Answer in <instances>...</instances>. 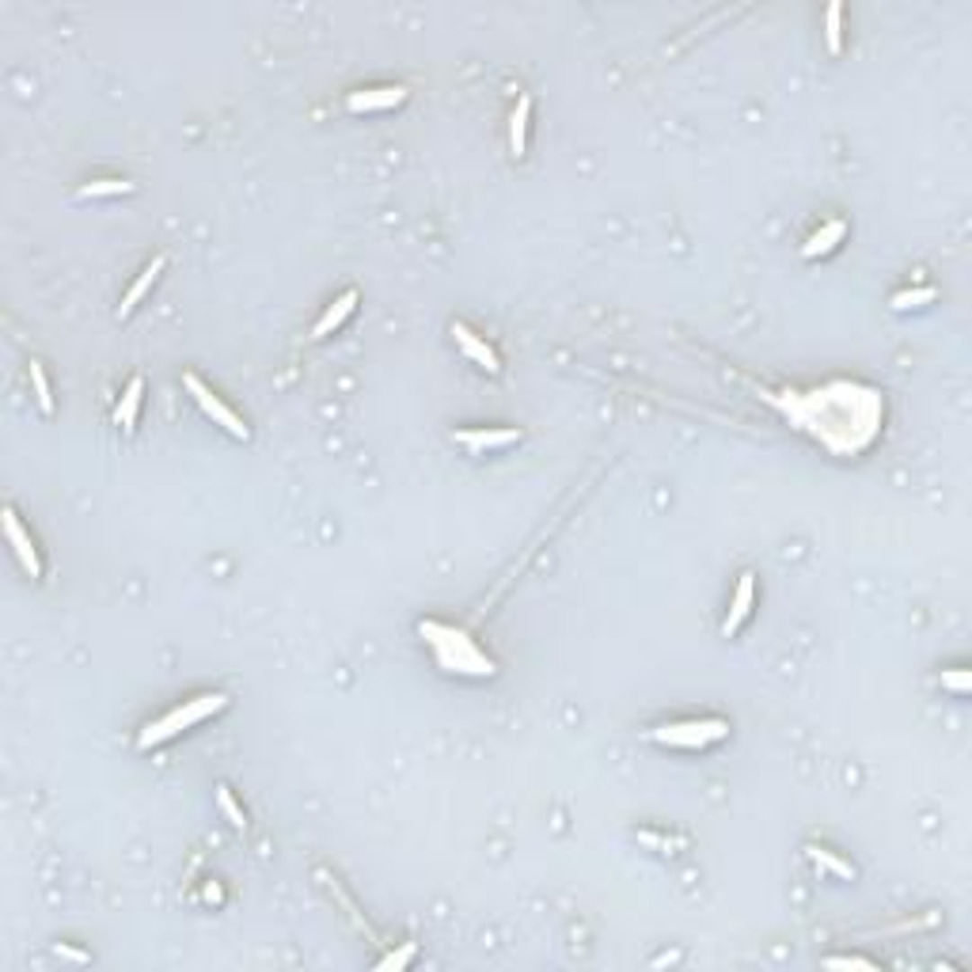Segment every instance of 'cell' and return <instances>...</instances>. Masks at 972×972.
<instances>
[{"label": "cell", "instance_id": "cell-4", "mask_svg": "<svg viewBox=\"0 0 972 972\" xmlns=\"http://www.w3.org/2000/svg\"><path fill=\"white\" fill-rule=\"evenodd\" d=\"M4 532H8V543L15 548V558H20V566H23L31 577H42V558H39V551H35V540L23 532L20 513H15V509H4Z\"/></svg>", "mask_w": 972, "mask_h": 972}, {"label": "cell", "instance_id": "cell-9", "mask_svg": "<svg viewBox=\"0 0 972 972\" xmlns=\"http://www.w3.org/2000/svg\"><path fill=\"white\" fill-rule=\"evenodd\" d=\"M164 266H167V259H164V254H160V259H152V263H148V266L141 270V278L129 285V293L122 297V304H118V316H129L133 308H138V304H141V297H145L148 289L156 285V278L164 274Z\"/></svg>", "mask_w": 972, "mask_h": 972}, {"label": "cell", "instance_id": "cell-12", "mask_svg": "<svg viewBox=\"0 0 972 972\" xmlns=\"http://www.w3.org/2000/svg\"><path fill=\"white\" fill-rule=\"evenodd\" d=\"M847 236V225L843 220H828V225L821 228V232H813L809 240H806V247H801V254H806V259H816V254H828V251H835V244H840Z\"/></svg>", "mask_w": 972, "mask_h": 972}, {"label": "cell", "instance_id": "cell-21", "mask_svg": "<svg viewBox=\"0 0 972 972\" xmlns=\"http://www.w3.org/2000/svg\"><path fill=\"white\" fill-rule=\"evenodd\" d=\"M828 965L832 968H869V972L878 968L874 961H866V958H828Z\"/></svg>", "mask_w": 972, "mask_h": 972}, {"label": "cell", "instance_id": "cell-10", "mask_svg": "<svg viewBox=\"0 0 972 972\" xmlns=\"http://www.w3.org/2000/svg\"><path fill=\"white\" fill-rule=\"evenodd\" d=\"M353 308H357V293H353V289H346V293L338 297V300L331 304V308L323 312V319H319L316 327H312V338H327L331 331H338V327H343V323L350 319V312H353Z\"/></svg>", "mask_w": 972, "mask_h": 972}, {"label": "cell", "instance_id": "cell-3", "mask_svg": "<svg viewBox=\"0 0 972 972\" xmlns=\"http://www.w3.org/2000/svg\"><path fill=\"white\" fill-rule=\"evenodd\" d=\"M183 384H186V391H191V396H194V403L201 406V411H206V415H210V418H213L217 425H225V430H228V433L236 437V441H247V437H251V430H247V425H244V418H236V415L228 411V406L220 403V399L213 396V391H210L206 384H201V380L194 377V372H186V377H183Z\"/></svg>", "mask_w": 972, "mask_h": 972}, {"label": "cell", "instance_id": "cell-7", "mask_svg": "<svg viewBox=\"0 0 972 972\" xmlns=\"http://www.w3.org/2000/svg\"><path fill=\"white\" fill-rule=\"evenodd\" d=\"M753 596H756V574H741L737 596H733V608H729V616H726V623H722L726 638H729V635H737V630L745 627L748 611H753Z\"/></svg>", "mask_w": 972, "mask_h": 972}, {"label": "cell", "instance_id": "cell-20", "mask_svg": "<svg viewBox=\"0 0 972 972\" xmlns=\"http://www.w3.org/2000/svg\"><path fill=\"white\" fill-rule=\"evenodd\" d=\"M415 961V942H406L399 953H388V958L380 961V968H406Z\"/></svg>", "mask_w": 972, "mask_h": 972}, {"label": "cell", "instance_id": "cell-18", "mask_svg": "<svg viewBox=\"0 0 972 972\" xmlns=\"http://www.w3.org/2000/svg\"><path fill=\"white\" fill-rule=\"evenodd\" d=\"M938 293L934 289H908V293H896L893 297V308L896 312H908V308H919V304H931Z\"/></svg>", "mask_w": 972, "mask_h": 972}, {"label": "cell", "instance_id": "cell-8", "mask_svg": "<svg viewBox=\"0 0 972 972\" xmlns=\"http://www.w3.org/2000/svg\"><path fill=\"white\" fill-rule=\"evenodd\" d=\"M456 441L468 445L471 452H483V449H505L521 441V430H456Z\"/></svg>", "mask_w": 972, "mask_h": 972}, {"label": "cell", "instance_id": "cell-22", "mask_svg": "<svg viewBox=\"0 0 972 972\" xmlns=\"http://www.w3.org/2000/svg\"><path fill=\"white\" fill-rule=\"evenodd\" d=\"M942 684L953 688L958 695H965V691H968V673H965V669H961V673H942Z\"/></svg>", "mask_w": 972, "mask_h": 972}, {"label": "cell", "instance_id": "cell-14", "mask_svg": "<svg viewBox=\"0 0 972 972\" xmlns=\"http://www.w3.org/2000/svg\"><path fill=\"white\" fill-rule=\"evenodd\" d=\"M133 183L126 179H95V183H84L80 186V198H114V194H129Z\"/></svg>", "mask_w": 972, "mask_h": 972}, {"label": "cell", "instance_id": "cell-6", "mask_svg": "<svg viewBox=\"0 0 972 972\" xmlns=\"http://www.w3.org/2000/svg\"><path fill=\"white\" fill-rule=\"evenodd\" d=\"M452 338H456L459 350H464V353H468V357H471V361L479 365V369H486V372H502L498 353H494V350H490V346H486V343H483V338L475 334V331H468L464 323H452Z\"/></svg>", "mask_w": 972, "mask_h": 972}, {"label": "cell", "instance_id": "cell-1", "mask_svg": "<svg viewBox=\"0 0 972 972\" xmlns=\"http://www.w3.org/2000/svg\"><path fill=\"white\" fill-rule=\"evenodd\" d=\"M225 707H228V695H220V691H213V695H198V699H191L186 707H179V710H172V714H164L160 722L145 726V729H141V737H138V748H152V745L172 741L179 729H191V726H198L201 718H210V714L225 710Z\"/></svg>", "mask_w": 972, "mask_h": 972}, {"label": "cell", "instance_id": "cell-19", "mask_svg": "<svg viewBox=\"0 0 972 972\" xmlns=\"http://www.w3.org/2000/svg\"><path fill=\"white\" fill-rule=\"evenodd\" d=\"M217 801H220V809H225V816L228 821L236 825V828H247V816H244V809L236 806V798H232V790L228 787H217Z\"/></svg>", "mask_w": 972, "mask_h": 972}, {"label": "cell", "instance_id": "cell-5", "mask_svg": "<svg viewBox=\"0 0 972 972\" xmlns=\"http://www.w3.org/2000/svg\"><path fill=\"white\" fill-rule=\"evenodd\" d=\"M406 99V88H369V92H350L346 95V111L361 114V111H391Z\"/></svg>", "mask_w": 972, "mask_h": 972}, {"label": "cell", "instance_id": "cell-13", "mask_svg": "<svg viewBox=\"0 0 972 972\" xmlns=\"http://www.w3.org/2000/svg\"><path fill=\"white\" fill-rule=\"evenodd\" d=\"M528 122H532V99L521 95L513 122H509V148H513V156H524V148H528Z\"/></svg>", "mask_w": 972, "mask_h": 972}, {"label": "cell", "instance_id": "cell-17", "mask_svg": "<svg viewBox=\"0 0 972 972\" xmlns=\"http://www.w3.org/2000/svg\"><path fill=\"white\" fill-rule=\"evenodd\" d=\"M31 388H35V399H39V411L42 415H54V396H49V380L39 361H31Z\"/></svg>", "mask_w": 972, "mask_h": 972}, {"label": "cell", "instance_id": "cell-16", "mask_svg": "<svg viewBox=\"0 0 972 972\" xmlns=\"http://www.w3.org/2000/svg\"><path fill=\"white\" fill-rule=\"evenodd\" d=\"M825 39H828L832 54L843 49V8L840 4H828V12H825Z\"/></svg>", "mask_w": 972, "mask_h": 972}, {"label": "cell", "instance_id": "cell-2", "mask_svg": "<svg viewBox=\"0 0 972 972\" xmlns=\"http://www.w3.org/2000/svg\"><path fill=\"white\" fill-rule=\"evenodd\" d=\"M661 745H680V748H707L714 741L729 737V722L722 718H691V722H676V726H657L650 733Z\"/></svg>", "mask_w": 972, "mask_h": 972}, {"label": "cell", "instance_id": "cell-15", "mask_svg": "<svg viewBox=\"0 0 972 972\" xmlns=\"http://www.w3.org/2000/svg\"><path fill=\"white\" fill-rule=\"evenodd\" d=\"M806 855L816 862V866H825V869H832L835 878H847V881H855V866L851 862H843V859H835L832 851H821V847H806Z\"/></svg>", "mask_w": 972, "mask_h": 972}, {"label": "cell", "instance_id": "cell-11", "mask_svg": "<svg viewBox=\"0 0 972 972\" xmlns=\"http://www.w3.org/2000/svg\"><path fill=\"white\" fill-rule=\"evenodd\" d=\"M141 396H145V380L141 377H133L129 384H126V396H122V403H118V425H122L126 433H133L138 430V411H141Z\"/></svg>", "mask_w": 972, "mask_h": 972}]
</instances>
